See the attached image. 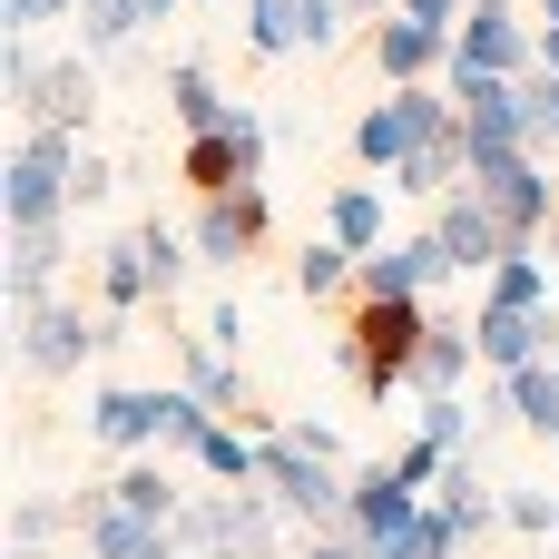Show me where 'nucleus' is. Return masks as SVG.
<instances>
[{"mask_svg": "<svg viewBox=\"0 0 559 559\" xmlns=\"http://www.w3.org/2000/svg\"><path fill=\"white\" fill-rule=\"evenodd\" d=\"M432 334V295H354V324H344V364L364 383V403H393L413 383V354Z\"/></svg>", "mask_w": 559, "mask_h": 559, "instance_id": "obj_1", "label": "nucleus"}, {"mask_svg": "<svg viewBox=\"0 0 559 559\" xmlns=\"http://www.w3.org/2000/svg\"><path fill=\"white\" fill-rule=\"evenodd\" d=\"M285 501L255 481V491H197V501H177V550H197V559H295L285 550Z\"/></svg>", "mask_w": 559, "mask_h": 559, "instance_id": "obj_2", "label": "nucleus"}, {"mask_svg": "<svg viewBox=\"0 0 559 559\" xmlns=\"http://www.w3.org/2000/svg\"><path fill=\"white\" fill-rule=\"evenodd\" d=\"M462 128V98L442 88V79H393V98H373L364 118H354V157H364V177H393L403 157H423L432 138H452Z\"/></svg>", "mask_w": 559, "mask_h": 559, "instance_id": "obj_3", "label": "nucleus"}, {"mask_svg": "<svg viewBox=\"0 0 559 559\" xmlns=\"http://www.w3.org/2000/svg\"><path fill=\"white\" fill-rule=\"evenodd\" d=\"M108 344H128V314H79L69 295H39V305H20V364L39 373V383H69L88 354H108Z\"/></svg>", "mask_w": 559, "mask_h": 559, "instance_id": "obj_4", "label": "nucleus"}, {"mask_svg": "<svg viewBox=\"0 0 559 559\" xmlns=\"http://www.w3.org/2000/svg\"><path fill=\"white\" fill-rule=\"evenodd\" d=\"M69 177H79V138L69 128H20L10 167H0V216L29 226V216H69Z\"/></svg>", "mask_w": 559, "mask_h": 559, "instance_id": "obj_5", "label": "nucleus"}, {"mask_svg": "<svg viewBox=\"0 0 559 559\" xmlns=\"http://www.w3.org/2000/svg\"><path fill=\"white\" fill-rule=\"evenodd\" d=\"M265 491H275L305 531H344V521H354V472H334L324 452H305V442H285V432H265Z\"/></svg>", "mask_w": 559, "mask_h": 559, "instance_id": "obj_6", "label": "nucleus"}, {"mask_svg": "<svg viewBox=\"0 0 559 559\" xmlns=\"http://www.w3.org/2000/svg\"><path fill=\"white\" fill-rule=\"evenodd\" d=\"M265 157H275V128L236 98V118L226 128H206V138H187V157H177V177L197 187V197H226V187H246V177H265Z\"/></svg>", "mask_w": 559, "mask_h": 559, "instance_id": "obj_7", "label": "nucleus"}, {"mask_svg": "<svg viewBox=\"0 0 559 559\" xmlns=\"http://www.w3.org/2000/svg\"><path fill=\"white\" fill-rule=\"evenodd\" d=\"M432 236H442V255H452V275H491L511 246H540V236H511V216L462 177L452 197H432Z\"/></svg>", "mask_w": 559, "mask_h": 559, "instance_id": "obj_8", "label": "nucleus"}, {"mask_svg": "<svg viewBox=\"0 0 559 559\" xmlns=\"http://www.w3.org/2000/svg\"><path fill=\"white\" fill-rule=\"evenodd\" d=\"M265 226H275V197H265V177H246V187H226V197H197V265H216V275H236L255 246H265Z\"/></svg>", "mask_w": 559, "mask_h": 559, "instance_id": "obj_9", "label": "nucleus"}, {"mask_svg": "<svg viewBox=\"0 0 559 559\" xmlns=\"http://www.w3.org/2000/svg\"><path fill=\"white\" fill-rule=\"evenodd\" d=\"M452 69H501V79H531L540 69V29H521L511 0H472L462 29H452Z\"/></svg>", "mask_w": 559, "mask_h": 559, "instance_id": "obj_10", "label": "nucleus"}, {"mask_svg": "<svg viewBox=\"0 0 559 559\" xmlns=\"http://www.w3.org/2000/svg\"><path fill=\"white\" fill-rule=\"evenodd\" d=\"M472 334H481V373H521L559 354V305H472Z\"/></svg>", "mask_w": 559, "mask_h": 559, "instance_id": "obj_11", "label": "nucleus"}, {"mask_svg": "<svg viewBox=\"0 0 559 559\" xmlns=\"http://www.w3.org/2000/svg\"><path fill=\"white\" fill-rule=\"evenodd\" d=\"M167 413H177V393H157V383H98L88 393V432L108 452H157L167 442Z\"/></svg>", "mask_w": 559, "mask_h": 559, "instance_id": "obj_12", "label": "nucleus"}, {"mask_svg": "<svg viewBox=\"0 0 559 559\" xmlns=\"http://www.w3.org/2000/svg\"><path fill=\"white\" fill-rule=\"evenodd\" d=\"M20 118H29V128L88 138V118H98V59H88V49H79V59H49V69L20 88Z\"/></svg>", "mask_w": 559, "mask_h": 559, "instance_id": "obj_13", "label": "nucleus"}, {"mask_svg": "<svg viewBox=\"0 0 559 559\" xmlns=\"http://www.w3.org/2000/svg\"><path fill=\"white\" fill-rule=\"evenodd\" d=\"M452 275V255H442V236L423 226V236H383L364 265H354V295H432Z\"/></svg>", "mask_w": 559, "mask_h": 559, "instance_id": "obj_14", "label": "nucleus"}, {"mask_svg": "<svg viewBox=\"0 0 559 559\" xmlns=\"http://www.w3.org/2000/svg\"><path fill=\"white\" fill-rule=\"evenodd\" d=\"M373 69L383 79H442L452 69V29L442 20H413V10H383L373 20Z\"/></svg>", "mask_w": 559, "mask_h": 559, "instance_id": "obj_15", "label": "nucleus"}, {"mask_svg": "<svg viewBox=\"0 0 559 559\" xmlns=\"http://www.w3.org/2000/svg\"><path fill=\"white\" fill-rule=\"evenodd\" d=\"M491 413L511 423V432H531V442H550L559 452V364H521V373H491Z\"/></svg>", "mask_w": 559, "mask_h": 559, "instance_id": "obj_16", "label": "nucleus"}, {"mask_svg": "<svg viewBox=\"0 0 559 559\" xmlns=\"http://www.w3.org/2000/svg\"><path fill=\"white\" fill-rule=\"evenodd\" d=\"M79 550L88 559H187L177 550V521H147V511H128V501H98L88 531H79Z\"/></svg>", "mask_w": 559, "mask_h": 559, "instance_id": "obj_17", "label": "nucleus"}, {"mask_svg": "<svg viewBox=\"0 0 559 559\" xmlns=\"http://www.w3.org/2000/svg\"><path fill=\"white\" fill-rule=\"evenodd\" d=\"M59 265H69V216H29V226H10V314L39 305V295L59 285Z\"/></svg>", "mask_w": 559, "mask_h": 559, "instance_id": "obj_18", "label": "nucleus"}, {"mask_svg": "<svg viewBox=\"0 0 559 559\" xmlns=\"http://www.w3.org/2000/svg\"><path fill=\"white\" fill-rule=\"evenodd\" d=\"M157 305V265H147V236H108L98 246V314H147Z\"/></svg>", "mask_w": 559, "mask_h": 559, "instance_id": "obj_19", "label": "nucleus"}, {"mask_svg": "<svg viewBox=\"0 0 559 559\" xmlns=\"http://www.w3.org/2000/svg\"><path fill=\"white\" fill-rule=\"evenodd\" d=\"M423 501H432V491H423L403 462H364V472H354V531H364V540H373V531H403Z\"/></svg>", "mask_w": 559, "mask_h": 559, "instance_id": "obj_20", "label": "nucleus"}, {"mask_svg": "<svg viewBox=\"0 0 559 559\" xmlns=\"http://www.w3.org/2000/svg\"><path fill=\"white\" fill-rule=\"evenodd\" d=\"M472 364H481V334H472L462 314H432V334H423V354H413V393H462Z\"/></svg>", "mask_w": 559, "mask_h": 559, "instance_id": "obj_21", "label": "nucleus"}, {"mask_svg": "<svg viewBox=\"0 0 559 559\" xmlns=\"http://www.w3.org/2000/svg\"><path fill=\"white\" fill-rule=\"evenodd\" d=\"M177 364H187V393H197V403H216V413L255 423V413H246V373H236V354H226V344H206V334H177Z\"/></svg>", "mask_w": 559, "mask_h": 559, "instance_id": "obj_22", "label": "nucleus"}, {"mask_svg": "<svg viewBox=\"0 0 559 559\" xmlns=\"http://www.w3.org/2000/svg\"><path fill=\"white\" fill-rule=\"evenodd\" d=\"M167 108H177V128H187V138H206V128H226V118H236V98L216 88V69H206V59H167Z\"/></svg>", "mask_w": 559, "mask_h": 559, "instance_id": "obj_23", "label": "nucleus"}, {"mask_svg": "<svg viewBox=\"0 0 559 559\" xmlns=\"http://www.w3.org/2000/svg\"><path fill=\"white\" fill-rule=\"evenodd\" d=\"M442 88L462 98V118H472V128L521 138V79H501V69H442Z\"/></svg>", "mask_w": 559, "mask_h": 559, "instance_id": "obj_24", "label": "nucleus"}, {"mask_svg": "<svg viewBox=\"0 0 559 559\" xmlns=\"http://www.w3.org/2000/svg\"><path fill=\"white\" fill-rule=\"evenodd\" d=\"M324 236H344L354 255H373V246L393 236V206H383V187H364V177H354V187H334V197H324Z\"/></svg>", "mask_w": 559, "mask_h": 559, "instance_id": "obj_25", "label": "nucleus"}, {"mask_svg": "<svg viewBox=\"0 0 559 559\" xmlns=\"http://www.w3.org/2000/svg\"><path fill=\"white\" fill-rule=\"evenodd\" d=\"M197 472H216V481L255 491V481H265V442H255L246 423H226V413H216V423H206V442H197Z\"/></svg>", "mask_w": 559, "mask_h": 559, "instance_id": "obj_26", "label": "nucleus"}, {"mask_svg": "<svg viewBox=\"0 0 559 559\" xmlns=\"http://www.w3.org/2000/svg\"><path fill=\"white\" fill-rule=\"evenodd\" d=\"M108 501H128V511H147V521H177V472H167V452H128V472L108 481Z\"/></svg>", "mask_w": 559, "mask_h": 559, "instance_id": "obj_27", "label": "nucleus"}, {"mask_svg": "<svg viewBox=\"0 0 559 559\" xmlns=\"http://www.w3.org/2000/svg\"><path fill=\"white\" fill-rule=\"evenodd\" d=\"M481 305H559L550 295V246H511V255L481 275Z\"/></svg>", "mask_w": 559, "mask_h": 559, "instance_id": "obj_28", "label": "nucleus"}, {"mask_svg": "<svg viewBox=\"0 0 559 559\" xmlns=\"http://www.w3.org/2000/svg\"><path fill=\"white\" fill-rule=\"evenodd\" d=\"M354 265H364V255H354L344 236H305V255H295V295H305V305H324V295H344V285H354Z\"/></svg>", "mask_w": 559, "mask_h": 559, "instance_id": "obj_29", "label": "nucleus"}, {"mask_svg": "<svg viewBox=\"0 0 559 559\" xmlns=\"http://www.w3.org/2000/svg\"><path fill=\"white\" fill-rule=\"evenodd\" d=\"M138 29H147V10H138V0H79V49H88V59L128 49Z\"/></svg>", "mask_w": 559, "mask_h": 559, "instance_id": "obj_30", "label": "nucleus"}, {"mask_svg": "<svg viewBox=\"0 0 559 559\" xmlns=\"http://www.w3.org/2000/svg\"><path fill=\"white\" fill-rule=\"evenodd\" d=\"M246 49H255V59L305 49V0H246Z\"/></svg>", "mask_w": 559, "mask_h": 559, "instance_id": "obj_31", "label": "nucleus"}, {"mask_svg": "<svg viewBox=\"0 0 559 559\" xmlns=\"http://www.w3.org/2000/svg\"><path fill=\"white\" fill-rule=\"evenodd\" d=\"M413 432H432L442 452H481V413H472L462 393H423V413H413Z\"/></svg>", "mask_w": 559, "mask_h": 559, "instance_id": "obj_32", "label": "nucleus"}, {"mask_svg": "<svg viewBox=\"0 0 559 559\" xmlns=\"http://www.w3.org/2000/svg\"><path fill=\"white\" fill-rule=\"evenodd\" d=\"M501 521H511L521 540H559V491L550 481H511V491H501Z\"/></svg>", "mask_w": 559, "mask_h": 559, "instance_id": "obj_33", "label": "nucleus"}, {"mask_svg": "<svg viewBox=\"0 0 559 559\" xmlns=\"http://www.w3.org/2000/svg\"><path fill=\"white\" fill-rule=\"evenodd\" d=\"M138 236H147V265H157V305H167V295L187 285V265H197V236H177V226H157V216H147Z\"/></svg>", "mask_w": 559, "mask_h": 559, "instance_id": "obj_34", "label": "nucleus"}, {"mask_svg": "<svg viewBox=\"0 0 559 559\" xmlns=\"http://www.w3.org/2000/svg\"><path fill=\"white\" fill-rule=\"evenodd\" d=\"M108 187H118V167H108L98 147H79V177H69V216H79V206H108Z\"/></svg>", "mask_w": 559, "mask_h": 559, "instance_id": "obj_35", "label": "nucleus"}, {"mask_svg": "<svg viewBox=\"0 0 559 559\" xmlns=\"http://www.w3.org/2000/svg\"><path fill=\"white\" fill-rule=\"evenodd\" d=\"M344 20H354V0H305V49H334Z\"/></svg>", "mask_w": 559, "mask_h": 559, "instance_id": "obj_36", "label": "nucleus"}, {"mask_svg": "<svg viewBox=\"0 0 559 559\" xmlns=\"http://www.w3.org/2000/svg\"><path fill=\"white\" fill-rule=\"evenodd\" d=\"M295 559H364V531H354V521H344V531H305Z\"/></svg>", "mask_w": 559, "mask_h": 559, "instance_id": "obj_37", "label": "nucleus"}, {"mask_svg": "<svg viewBox=\"0 0 559 559\" xmlns=\"http://www.w3.org/2000/svg\"><path fill=\"white\" fill-rule=\"evenodd\" d=\"M197 334H206V344H226V354H236V344H246V305H236V295H226V305H206V324H197Z\"/></svg>", "mask_w": 559, "mask_h": 559, "instance_id": "obj_38", "label": "nucleus"}, {"mask_svg": "<svg viewBox=\"0 0 559 559\" xmlns=\"http://www.w3.org/2000/svg\"><path fill=\"white\" fill-rule=\"evenodd\" d=\"M285 442H305V452H324V462H344V432H334V423H314V413H295V423H285Z\"/></svg>", "mask_w": 559, "mask_h": 559, "instance_id": "obj_39", "label": "nucleus"}, {"mask_svg": "<svg viewBox=\"0 0 559 559\" xmlns=\"http://www.w3.org/2000/svg\"><path fill=\"white\" fill-rule=\"evenodd\" d=\"M49 20V0H0V29H39Z\"/></svg>", "mask_w": 559, "mask_h": 559, "instance_id": "obj_40", "label": "nucleus"}, {"mask_svg": "<svg viewBox=\"0 0 559 559\" xmlns=\"http://www.w3.org/2000/svg\"><path fill=\"white\" fill-rule=\"evenodd\" d=\"M10 559H88V550H49V540H10Z\"/></svg>", "mask_w": 559, "mask_h": 559, "instance_id": "obj_41", "label": "nucleus"}, {"mask_svg": "<svg viewBox=\"0 0 559 559\" xmlns=\"http://www.w3.org/2000/svg\"><path fill=\"white\" fill-rule=\"evenodd\" d=\"M540 69H559V20H540Z\"/></svg>", "mask_w": 559, "mask_h": 559, "instance_id": "obj_42", "label": "nucleus"}, {"mask_svg": "<svg viewBox=\"0 0 559 559\" xmlns=\"http://www.w3.org/2000/svg\"><path fill=\"white\" fill-rule=\"evenodd\" d=\"M540 20H559V0H540Z\"/></svg>", "mask_w": 559, "mask_h": 559, "instance_id": "obj_43", "label": "nucleus"}, {"mask_svg": "<svg viewBox=\"0 0 559 559\" xmlns=\"http://www.w3.org/2000/svg\"><path fill=\"white\" fill-rule=\"evenodd\" d=\"M197 10H216V0H197Z\"/></svg>", "mask_w": 559, "mask_h": 559, "instance_id": "obj_44", "label": "nucleus"}, {"mask_svg": "<svg viewBox=\"0 0 559 559\" xmlns=\"http://www.w3.org/2000/svg\"><path fill=\"white\" fill-rule=\"evenodd\" d=\"M452 559H472V550H452Z\"/></svg>", "mask_w": 559, "mask_h": 559, "instance_id": "obj_45", "label": "nucleus"}, {"mask_svg": "<svg viewBox=\"0 0 559 559\" xmlns=\"http://www.w3.org/2000/svg\"><path fill=\"white\" fill-rule=\"evenodd\" d=\"M550 364H559V354H550Z\"/></svg>", "mask_w": 559, "mask_h": 559, "instance_id": "obj_46", "label": "nucleus"}]
</instances>
